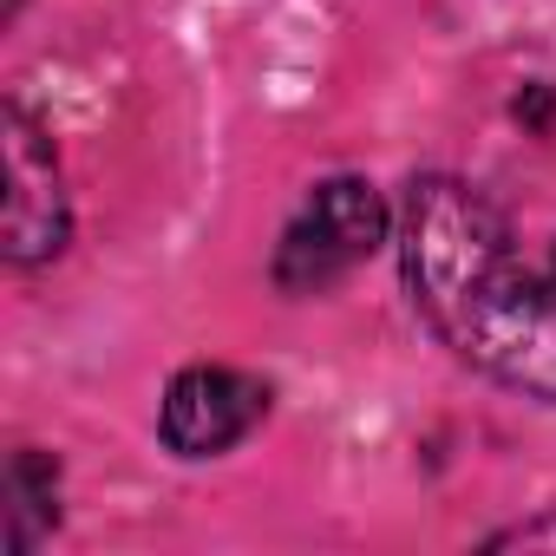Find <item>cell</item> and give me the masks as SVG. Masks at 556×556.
<instances>
[{"label": "cell", "mask_w": 556, "mask_h": 556, "mask_svg": "<svg viewBox=\"0 0 556 556\" xmlns=\"http://www.w3.org/2000/svg\"><path fill=\"white\" fill-rule=\"evenodd\" d=\"M497 549H543V543H556V517H543V523H517V530H504V536H491Z\"/></svg>", "instance_id": "6"}, {"label": "cell", "mask_w": 556, "mask_h": 556, "mask_svg": "<svg viewBox=\"0 0 556 556\" xmlns=\"http://www.w3.org/2000/svg\"><path fill=\"white\" fill-rule=\"evenodd\" d=\"M34 478H40V458L21 452V458H14V478H8V491H14V510H8V517H14V549H27L47 517H60V510H53V484L34 491Z\"/></svg>", "instance_id": "5"}, {"label": "cell", "mask_w": 556, "mask_h": 556, "mask_svg": "<svg viewBox=\"0 0 556 556\" xmlns=\"http://www.w3.org/2000/svg\"><path fill=\"white\" fill-rule=\"evenodd\" d=\"M268 413V387L236 367H184L164 393L157 432L177 458H216L236 439H249Z\"/></svg>", "instance_id": "3"}, {"label": "cell", "mask_w": 556, "mask_h": 556, "mask_svg": "<svg viewBox=\"0 0 556 556\" xmlns=\"http://www.w3.org/2000/svg\"><path fill=\"white\" fill-rule=\"evenodd\" d=\"M0 125H8V262L34 268L66 249V190L40 125L21 105H8Z\"/></svg>", "instance_id": "4"}, {"label": "cell", "mask_w": 556, "mask_h": 556, "mask_svg": "<svg viewBox=\"0 0 556 556\" xmlns=\"http://www.w3.org/2000/svg\"><path fill=\"white\" fill-rule=\"evenodd\" d=\"M549 282H556V268H549Z\"/></svg>", "instance_id": "7"}, {"label": "cell", "mask_w": 556, "mask_h": 556, "mask_svg": "<svg viewBox=\"0 0 556 556\" xmlns=\"http://www.w3.org/2000/svg\"><path fill=\"white\" fill-rule=\"evenodd\" d=\"M400 268L426 328L478 374L556 400V282L523 268L504 216L458 177H419L406 197Z\"/></svg>", "instance_id": "1"}, {"label": "cell", "mask_w": 556, "mask_h": 556, "mask_svg": "<svg viewBox=\"0 0 556 556\" xmlns=\"http://www.w3.org/2000/svg\"><path fill=\"white\" fill-rule=\"evenodd\" d=\"M380 242H387L380 190L361 177H328L308 190V203L295 210L282 242H275V282L289 295H315V289L341 282L348 268H361Z\"/></svg>", "instance_id": "2"}]
</instances>
